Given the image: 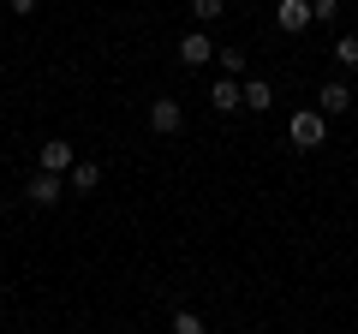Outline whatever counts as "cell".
Instances as JSON below:
<instances>
[{
    "label": "cell",
    "mask_w": 358,
    "mask_h": 334,
    "mask_svg": "<svg viewBox=\"0 0 358 334\" xmlns=\"http://www.w3.org/2000/svg\"><path fill=\"white\" fill-rule=\"evenodd\" d=\"M287 138H293L299 150H322V138H329V119H322L317 108H299V114L287 119Z\"/></svg>",
    "instance_id": "obj_1"
},
{
    "label": "cell",
    "mask_w": 358,
    "mask_h": 334,
    "mask_svg": "<svg viewBox=\"0 0 358 334\" xmlns=\"http://www.w3.org/2000/svg\"><path fill=\"white\" fill-rule=\"evenodd\" d=\"M150 131L155 138H179V131H185V108H179L173 96H155L150 102Z\"/></svg>",
    "instance_id": "obj_2"
},
{
    "label": "cell",
    "mask_w": 358,
    "mask_h": 334,
    "mask_svg": "<svg viewBox=\"0 0 358 334\" xmlns=\"http://www.w3.org/2000/svg\"><path fill=\"white\" fill-rule=\"evenodd\" d=\"M72 167H78V150L66 138H54V143H42V150H36V173H60V180H66Z\"/></svg>",
    "instance_id": "obj_3"
},
{
    "label": "cell",
    "mask_w": 358,
    "mask_h": 334,
    "mask_svg": "<svg viewBox=\"0 0 358 334\" xmlns=\"http://www.w3.org/2000/svg\"><path fill=\"white\" fill-rule=\"evenodd\" d=\"M275 24H281L287 36H305V30L317 24V13H310V0H275Z\"/></svg>",
    "instance_id": "obj_4"
},
{
    "label": "cell",
    "mask_w": 358,
    "mask_h": 334,
    "mask_svg": "<svg viewBox=\"0 0 358 334\" xmlns=\"http://www.w3.org/2000/svg\"><path fill=\"white\" fill-rule=\"evenodd\" d=\"M66 191H72V185H66L60 173H30V185H24V197H30L36 209H54V203H60Z\"/></svg>",
    "instance_id": "obj_5"
},
{
    "label": "cell",
    "mask_w": 358,
    "mask_h": 334,
    "mask_svg": "<svg viewBox=\"0 0 358 334\" xmlns=\"http://www.w3.org/2000/svg\"><path fill=\"white\" fill-rule=\"evenodd\" d=\"M215 42H209V30H185V36H179V66H209L215 60Z\"/></svg>",
    "instance_id": "obj_6"
},
{
    "label": "cell",
    "mask_w": 358,
    "mask_h": 334,
    "mask_svg": "<svg viewBox=\"0 0 358 334\" xmlns=\"http://www.w3.org/2000/svg\"><path fill=\"white\" fill-rule=\"evenodd\" d=\"M209 108H215V114H239L245 108V84L239 78H215V84H209Z\"/></svg>",
    "instance_id": "obj_7"
},
{
    "label": "cell",
    "mask_w": 358,
    "mask_h": 334,
    "mask_svg": "<svg viewBox=\"0 0 358 334\" xmlns=\"http://www.w3.org/2000/svg\"><path fill=\"white\" fill-rule=\"evenodd\" d=\"M346 108H352V90H346V78H329V84L317 90V114H322V119H334V114H346Z\"/></svg>",
    "instance_id": "obj_8"
},
{
    "label": "cell",
    "mask_w": 358,
    "mask_h": 334,
    "mask_svg": "<svg viewBox=\"0 0 358 334\" xmlns=\"http://www.w3.org/2000/svg\"><path fill=\"white\" fill-rule=\"evenodd\" d=\"M245 108H251V114H268V108H275V84H268V78H245Z\"/></svg>",
    "instance_id": "obj_9"
},
{
    "label": "cell",
    "mask_w": 358,
    "mask_h": 334,
    "mask_svg": "<svg viewBox=\"0 0 358 334\" xmlns=\"http://www.w3.org/2000/svg\"><path fill=\"white\" fill-rule=\"evenodd\" d=\"M66 185H72V191H96V185H102V167H96V161H78L72 173H66Z\"/></svg>",
    "instance_id": "obj_10"
},
{
    "label": "cell",
    "mask_w": 358,
    "mask_h": 334,
    "mask_svg": "<svg viewBox=\"0 0 358 334\" xmlns=\"http://www.w3.org/2000/svg\"><path fill=\"white\" fill-rule=\"evenodd\" d=\"M334 66H346V72H352V66H358V36H352V30H346V36H334Z\"/></svg>",
    "instance_id": "obj_11"
},
{
    "label": "cell",
    "mask_w": 358,
    "mask_h": 334,
    "mask_svg": "<svg viewBox=\"0 0 358 334\" xmlns=\"http://www.w3.org/2000/svg\"><path fill=\"white\" fill-rule=\"evenodd\" d=\"M221 13H227V0H192V18H197V30H209Z\"/></svg>",
    "instance_id": "obj_12"
},
{
    "label": "cell",
    "mask_w": 358,
    "mask_h": 334,
    "mask_svg": "<svg viewBox=\"0 0 358 334\" xmlns=\"http://www.w3.org/2000/svg\"><path fill=\"white\" fill-rule=\"evenodd\" d=\"M215 60H221V78H245V66H251V60H245V48H221Z\"/></svg>",
    "instance_id": "obj_13"
},
{
    "label": "cell",
    "mask_w": 358,
    "mask_h": 334,
    "mask_svg": "<svg viewBox=\"0 0 358 334\" xmlns=\"http://www.w3.org/2000/svg\"><path fill=\"white\" fill-rule=\"evenodd\" d=\"M173 334H209L197 310H173Z\"/></svg>",
    "instance_id": "obj_14"
},
{
    "label": "cell",
    "mask_w": 358,
    "mask_h": 334,
    "mask_svg": "<svg viewBox=\"0 0 358 334\" xmlns=\"http://www.w3.org/2000/svg\"><path fill=\"white\" fill-rule=\"evenodd\" d=\"M310 13H317V24H334L341 18V0H310Z\"/></svg>",
    "instance_id": "obj_15"
},
{
    "label": "cell",
    "mask_w": 358,
    "mask_h": 334,
    "mask_svg": "<svg viewBox=\"0 0 358 334\" xmlns=\"http://www.w3.org/2000/svg\"><path fill=\"white\" fill-rule=\"evenodd\" d=\"M13 13H18V18H30V13H36V0H13Z\"/></svg>",
    "instance_id": "obj_16"
},
{
    "label": "cell",
    "mask_w": 358,
    "mask_h": 334,
    "mask_svg": "<svg viewBox=\"0 0 358 334\" xmlns=\"http://www.w3.org/2000/svg\"><path fill=\"white\" fill-rule=\"evenodd\" d=\"M0 317H6V298H0Z\"/></svg>",
    "instance_id": "obj_17"
},
{
    "label": "cell",
    "mask_w": 358,
    "mask_h": 334,
    "mask_svg": "<svg viewBox=\"0 0 358 334\" xmlns=\"http://www.w3.org/2000/svg\"><path fill=\"white\" fill-rule=\"evenodd\" d=\"M0 6H13V0H0Z\"/></svg>",
    "instance_id": "obj_18"
}]
</instances>
